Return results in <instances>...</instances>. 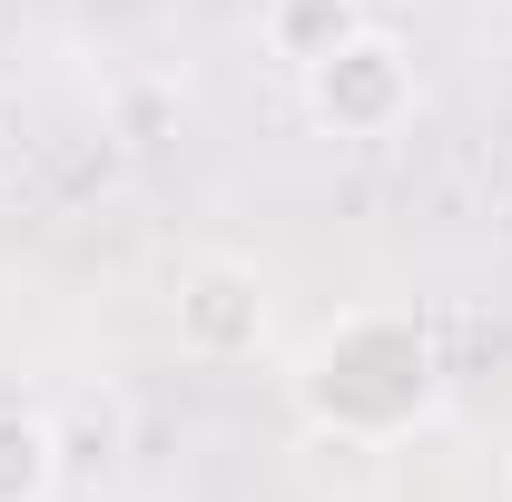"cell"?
<instances>
[{
    "instance_id": "obj_1",
    "label": "cell",
    "mask_w": 512,
    "mask_h": 502,
    "mask_svg": "<svg viewBox=\"0 0 512 502\" xmlns=\"http://www.w3.org/2000/svg\"><path fill=\"white\" fill-rule=\"evenodd\" d=\"M286 384H296L306 434L375 453V443H404V434L434 424L444 355H434V335H424L414 306H345L335 325H316V345L296 355Z\"/></svg>"
},
{
    "instance_id": "obj_2",
    "label": "cell",
    "mask_w": 512,
    "mask_h": 502,
    "mask_svg": "<svg viewBox=\"0 0 512 502\" xmlns=\"http://www.w3.org/2000/svg\"><path fill=\"white\" fill-rule=\"evenodd\" d=\"M296 89H306V119L325 138H394L414 119V99H424V69H414V40H394L384 20H365L316 69H296Z\"/></svg>"
},
{
    "instance_id": "obj_3",
    "label": "cell",
    "mask_w": 512,
    "mask_h": 502,
    "mask_svg": "<svg viewBox=\"0 0 512 502\" xmlns=\"http://www.w3.org/2000/svg\"><path fill=\"white\" fill-rule=\"evenodd\" d=\"M168 325H178V355H197V365H256L276 306H266V276L247 256H197V266H178Z\"/></svg>"
},
{
    "instance_id": "obj_4",
    "label": "cell",
    "mask_w": 512,
    "mask_h": 502,
    "mask_svg": "<svg viewBox=\"0 0 512 502\" xmlns=\"http://www.w3.org/2000/svg\"><path fill=\"white\" fill-rule=\"evenodd\" d=\"M60 424L30 414V404H0V502H60Z\"/></svg>"
},
{
    "instance_id": "obj_5",
    "label": "cell",
    "mask_w": 512,
    "mask_h": 502,
    "mask_svg": "<svg viewBox=\"0 0 512 502\" xmlns=\"http://www.w3.org/2000/svg\"><path fill=\"white\" fill-rule=\"evenodd\" d=\"M256 30H266V50H276L286 69H316L335 40H355V30H365V0H266V20H256Z\"/></svg>"
}]
</instances>
